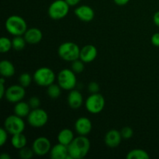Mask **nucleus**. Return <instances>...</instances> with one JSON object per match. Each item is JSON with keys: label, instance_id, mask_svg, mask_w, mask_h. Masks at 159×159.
I'll list each match as a JSON object with an SVG mask.
<instances>
[{"label": "nucleus", "instance_id": "8", "mask_svg": "<svg viewBox=\"0 0 159 159\" xmlns=\"http://www.w3.org/2000/svg\"><path fill=\"white\" fill-rule=\"evenodd\" d=\"M4 127L9 134H16L19 133H23L26 127L23 118L17 116L14 113L9 115L6 118L4 121Z\"/></svg>", "mask_w": 159, "mask_h": 159}, {"label": "nucleus", "instance_id": "32", "mask_svg": "<svg viewBox=\"0 0 159 159\" xmlns=\"http://www.w3.org/2000/svg\"><path fill=\"white\" fill-rule=\"evenodd\" d=\"M88 89L89 91V93H99V89H100V87L98 82H91L89 83L88 85Z\"/></svg>", "mask_w": 159, "mask_h": 159}, {"label": "nucleus", "instance_id": "17", "mask_svg": "<svg viewBox=\"0 0 159 159\" xmlns=\"http://www.w3.org/2000/svg\"><path fill=\"white\" fill-rule=\"evenodd\" d=\"M26 43L29 44H37L43 39V33L37 27H32L27 29L23 35Z\"/></svg>", "mask_w": 159, "mask_h": 159}, {"label": "nucleus", "instance_id": "24", "mask_svg": "<svg viewBox=\"0 0 159 159\" xmlns=\"http://www.w3.org/2000/svg\"><path fill=\"white\" fill-rule=\"evenodd\" d=\"M61 87L58 84L53 83L47 87V94L52 99H58L61 94Z\"/></svg>", "mask_w": 159, "mask_h": 159}, {"label": "nucleus", "instance_id": "23", "mask_svg": "<svg viewBox=\"0 0 159 159\" xmlns=\"http://www.w3.org/2000/svg\"><path fill=\"white\" fill-rule=\"evenodd\" d=\"M126 158L127 159H149L150 155L146 151L143 149L136 148L130 150L127 154Z\"/></svg>", "mask_w": 159, "mask_h": 159}, {"label": "nucleus", "instance_id": "12", "mask_svg": "<svg viewBox=\"0 0 159 159\" xmlns=\"http://www.w3.org/2000/svg\"><path fill=\"white\" fill-rule=\"evenodd\" d=\"M93 129V124L89 118L82 116L75 122V130L79 135L87 136Z\"/></svg>", "mask_w": 159, "mask_h": 159}, {"label": "nucleus", "instance_id": "19", "mask_svg": "<svg viewBox=\"0 0 159 159\" xmlns=\"http://www.w3.org/2000/svg\"><path fill=\"white\" fill-rule=\"evenodd\" d=\"M15 66L9 60H2L0 62V74L2 77L10 78L15 75Z\"/></svg>", "mask_w": 159, "mask_h": 159}, {"label": "nucleus", "instance_id": "9", "mask_svg": "<svg viewBox=\"0 0 159 159\" xmlns=\"http://www.w3.org/2000/svg\"><path fill=\"white\" fill-rule=\"evenodd\" d=\"M27 122L31 127L40 128L44 127L48 123L49 116L48 113L41 108L32 109L27 117Z\"/></svg>", "mask_w": 159, "mask_h": 159}, {"label": "nucleus", "instance_id": "29", "mask_svg": "<svg viewBox=\"0 0 159 159\" xmlns=\"http://www.w3.org/2000/svg\"><path fill=\"white\" fill-rule=\"evenodd\" d=\"M34 155H35V154H34L32 148H30L26 146V147L19 150V155H20V158L22 159H30L33 158Z\"/></svg>", "mask_w": 159, "mask_h": 159}, {"label": "nucleus", "instance_id": "34", "mask_svg": "<svg viewBox=\"0 0 159 159\" xmlns=\"http://www.w3.org/2000/svg\"><path fill=\"white\" fill-rule=\"evenodd\" d=\"M152 43L155 47H159V33H155L151 38Z\"/></svg>", "mask_w": 159, "mask_h": 159}, {"label": "nucleus", "instance_id": "6", "mask_svg": "<svg viewBox=\"0 0 159 159\" xmlns=\"http://www.w3.org/2000/svg\"><path fill=\"white\" fill-rule=\"evenodd\" d=\"M69 8L70 6L65 0H55L48 7V16L52 20H61L67 16L69 12Z\"/></svg>", "mask_w": 159, "mask_h": 159}, {"label": "nucleus", "instance_id": "21", "mask_svg": "<svg viewBox=\"0 0 159 159\" xmlns=\"http://www.w3.org/2000/svg\"><path fill=\"white\" fill-rule=\"evenodd\" d=\"M31 111V107L28 102L24 101H20V102L15 103L14 107V113L17 116L22 118L27 117L29 113Z\"/></svg>", "mask_w": 159, "mask_h": 159}, {"label": "nucleus", "instance_id": "14", "mask_svg": "<svg viewBox=\"0 0 159 159\" xmlns=\"http://www.w3.org/2000/svg\"><path fill=\"white\" fill-rule=\"evenodd\" d=\"M97 54V48L94 45L87 44L81 48L79 59L85 63H91L96 58Z\"/></svg>", "mask_w": 159, "mask_h": 159}, {"label": "nucleus", "instance_id": "38", "mask_svg": "<svg viewBox=\"0 0 159 159\" xmlns=\"http://www.w3.org/2000/svg\"><path fill=\"white\" fill-rule=\"evenodd\" d=\"M70 6H75L80 3L81 0H65Z\"/></svg>", "mask_w": 159, "mask_h": 159}, {"label": "nucleus", "instance_id": "16", "mask_svg": "<svg viewBox=\"0 0 159 159\" xmlns=\"http://www.w3.org/2000/svg\"><path fill=\"white\" fill-rule=\"evenodd\" d=\"M68 106L73 110H78L83 104V96L81 92L77 89H72L69 92L67 97Z\"/></svg>", "mask_w": 159, "mask_h": 159}, {"label": "nucleus", "instance_id": "27", "mask_svg": "<svg viewBox=\"0 0 159 159\" xmlns=\"http://www.w3.org/2000/svg\"><path fill=\"white\" fill-rule=\"evenodd\" d=\"M32 80H34L33 76H31V75L28 72L22 73L19 77V83L24 88H27L28 86H30Z\"/></svg>", "mask_w": 159, "mask_h": 159}, {"label": "nucleus", "instance_id": "13", "mask_svg": "<svg viewBox=\"0 0 159 159\" xmlns=\"http://www.w3.org/2000/svg\"><path fill=\"white\" fill-rule=\"evenodd\" d=\"M75 14L78 19L83 22L92 21L95 17V12L92 7L87 5H81L75 9Z\"/></svg>", "mask_w": 159, "mask_h": 159}, {"label": "nucleus", "instance_id": "18", "mask_svg": "<svg viewBox=\"0 0 159 159\" xmlns=\"http://www.w3.org/2000/svg\"><path fill=\"white\" fill-rule=\"evenodd\" d=\"M49 154L52 159H69L68 146L60 143L52 146Z\"/></svg>", "mask_w": 159, "mask_h": 159}, {"label": "nucleus", "instance_id": "37", "mask_svg": "<svg viewBox=\"0 0 159 159\" xmlns=\"http://www.w3.org/2000/svg\"><path fill=\"white\" fill-rule=\"evenodd\" d=\"M153 22L158 27H159V10L157 11L153 16Z\"/></svg>", "mask_w": 159, "mask_h": 159}, {"label": "nucleus", "instance_id": "26", "mask_svg": "<svg viewBox=\"0 0 159 159\" xmlns=\"http://www.w3.org/2000/svg\"><path fill=\"white\" fill-rule=\"evenodd\" d=\"M12 48V40L6 37H2L0 38V52L4 54L7 53Z\"/></svg>", "mask_w": 159, "mask_h": 159}, {"label": "nucleus", "instance_id": "3", "mask_svg": "<svg viewBox=\"0 0 159 159\" xmlns=\"http://www.w3.org/2000/svg\"><path fill=\"white\" fill-rule=\"evenodd\" d=\"M81 48L77 43L72 41L62 43L57 49V54L62 60L72 62L79 58Z\"/></svg>", "mask_w": 159, "mask_h": 159}, {"label": "nucleus", "instance_id": "2", "mask_svg": "<svg viewBox=\"0 0 159 159\" xmlns=\"http://www.w3.org/2000/svg\"><path fill=\"white\" fill-rule=\"evenodd\" d=\"M5 27L9 34L15 36H23L27 30V24L24 19L18 15L10 16L5 23Z\"/></svg>", "mask_w": 159, "mask_h": 159}, {"label": "nucleus", "instance_id": "20", "mask_svg": "<svg viewBox=\"0 0 159 159\" xmlns=\"http://www.w3.org/2000/svg\"><path fill=\"white\" fill-rule=\"evenodd\" d=\"M75 139L74 133L68 128H64L57 134V141L60 144L68 146Z\"/></svg>", "mask_w": 159, "mask_h": 159}, {"label": "nucleus", "instance_id": "15", "mask_svg": "<svg viewBox=\"0 0 159 159\" xmlns=\"http://www.w3.org/2000/svg\"><path fill=\"white\" fill-rule=\"evenodd\" d=\"M123 138L120 131L115 129L109 130L105 135L104 142L107 147L110 148H115L120 144Z\"/></svg>", "mask_w": 159, "mask_h": 159}, {"label": "nucleus", "instance_id": "30", "mask_svg": "<svg viewBox=\"0 0 159 159\" xmlns=\"http://www.w3.org/2000/svg\"><path fill=\"white\" fill-rule=\"evenodd\" d=\"M120 133L121 135H122V138H124V139L127 140L130 139V138H131L132 137H133L134 130L131 127L127 126V127H123L122 130H120Z\"/></svg>", "mask_w": 159, "mask_h": 159}, {"label": "nucleus", "instance_id": "35", "mask_svg": "<svg viewBox=\"0 0 159 159\" xmlns=\"http://www.w3.org/2000/svg\"><path fill=\"white\" fill-rule=\"evenodd\" d=\"M6 89L5 88V84L0 83V98L3 99L5 97V95H6Z\"/></svg>", "mask_w": 159, "mask_h": 159}, {"label": "nucleus", "instance_id": "7", "mask_svg": "<svg viewBox=\"0 0 159 159\" xmlns=\"http://www.w3.org/2000/svg\"><path fill=\"white\" fill-rule=\"evenodd\" d=\"M105 105V98L99 93H92L85 102V109L92 114H98L101 113L103 110Z\"/></svg>", "mask_w": 159, "mask_h": 159}, {"label": "nucleus", "instance_id": "1", "mask_svg": "<svg viewBox=\"0 0 159 159\" xmlns=\"http://www.w3.org/2000/svg\"><path fill=\"white\" fill-rule=\"evenodd\" d=\"M91 147L89 139L86 136L79 135L68 146L69 159H82L88 155Z\"/></svg>", "mask_w": 159, "mask_h": 159}, {"label": "nucleus", "instance_id": "33", "mask_svg": "<svg viewBox=\"0 0 159 159\" xmlns=\"http://www.w3.org/2000/svg\"><path fill=\"white\" fill-rule=\"evenodd\" d=\"M8 132L4 127H2L0 129V145L3 146L8 140Z\"/></svg>", "mask_w": 159, "mask_h": 159}, {"label": "nucleus", "instance_id": "11", "mask_svg": "<svg viewBox=\"0 0 159 159\" xmlns=\"http://www.w3.org/2000/svg\"><path fill=\"white\" fill-rule=\"evenodd\" d=\"M51 143L46 137H39L36 138L32 144V149L34 154L38 156L48 155L51 149Z\"/></svg>", "mask_w": 159, "mask_h": 159}, {"label": "nucleus", "instance_id": "28", "mask_svg": "<svg viewBox=\"0 0 159 159\" xmlns=\"http://www.w3.org/2000/svg\"><path fill=\"white\" fill-rule=\"evenodd\" d=\"M85 69V62L82 61L81 59H77L71 62V70L75 74H80Z\"/></svg>", "mask_w": 159, "mask_h": 159}, {"label": "nucleus", "instance_id": "10", "mask_svg": "<svg viewBox=\"0 0 159 159\" xmlns=\"http://www.w3.org/2000/svg\"><path fill=\"white\" fill-rule=\"evenodd\" d=\"M21 85H12L6 89L5 98L11 103H16L23 100L26 96V90Z\"/></svg>", "mask_w": 159, "mask_h": 159}, {"label": "nucleus", "instance_id": "22", "mask_svg": "<svg viewBox=\"0 0 159 159\" xmlns=\"http://www.w3.org/2000/svg\"><path fill=\"white\" fill-rule=\"evenodd\" d=\"M11 144L15 149L20 150V149L26 146V144H27V138L23 133L16 134L12 135Z\"/></svg>", "mask_w": 159, "mask_h": 159}, {"label": "nucleus", "instance_id": "36", "mask_svg": "<svg viewBox=\"0 0 159 159\" xmlns=\"http://www.w3.org/2000/svg\"><path fill=\"white\" fill-rule=\"evenodd\" d=\"M113 2H115V4L117 5L120 6H124L125 5H127V3L130 2V0H113Z\"/></svg>", "mask_w": 159, "mask_h": 159}, {"label": "nucleus", "instance_id": "39", "mask_svg": "<svg viewBox=\"0 0 159 159\" xmlns=\"http://www.w3.org/2000/svg\"><path fill=\"white\" fill-rule=\"evenodd\" d=\"M0 158L1 159H10L11 157L9 154L4 152V153H2L1 155H0Z\"/></svg>", "mask_w": 159, "mask_h": 159}, {"label": "nucleus", "instance_id": "31", "mask_svg": "<svg viewBox=\"0 0 159 159\" xmlns=\"http://www.w3.org/2000/svg\"><path fill=\"white\" fill-rule=\"evenodd\" d=\"M28 103L30 106L31 109L39 108L40 106V99L37 96H32V97L30 98L29 101H28Z\"/></svg>", "mask_w": 159, "mask_h": 159}, {"label": "nucleus", "instance_id": "25", "mask_svg": "<svg viewBox=\"0 0 159 159\" xmlns=\"http://www.w3.org/2000/svg\"><path fill=\"white\" fill-rule=\"evenodd\" d=\"M12 48L16 51H22L26 47V43L23 36H15L12 40Z\"/></svg>", "mask_w": 159, "mask_h": 159}, {"label": "nucleus", "instance_id": "4", "mask_svg": "<svg viewBox=\"0 0 159 159\" xmlns=\"http://www.w3.org/2000/svg\"><path fill=\"white\" fill-rule=\"evenodd\" d=\"M33 79L38 86L48 87L54 83L56 75L51 68L48 67H41L34 71Z\"/></svg>", "mask_w": 159, "mask_h": 159}, {"label": "nucleus", "instance_id": "5", "mask_svg": "<svg viewBox=\"0 0 159 159\" xmlns=\"http://www.w3.org/2000/svg\"><path fill=\"white\" fill-rule=\"evenodd\" d=\"M57 84L61 87L62 89L71 91L75 88L77 85L76 74L71 69L64 68L61 70L57 76Z\"/></svg>", "mask_w": 159, "mask_h": 159}]
</instances>
